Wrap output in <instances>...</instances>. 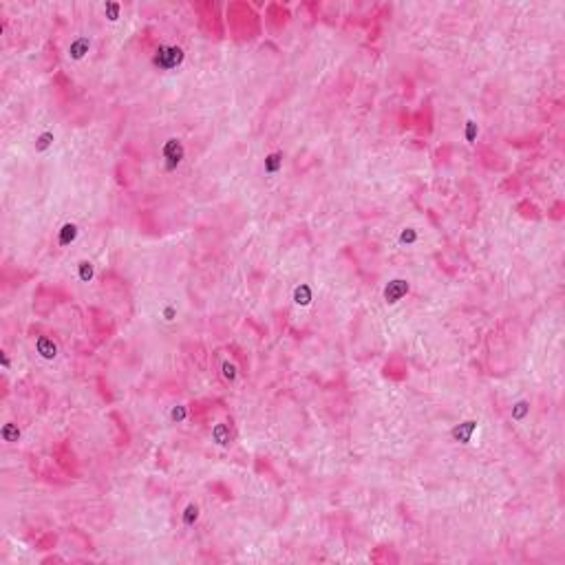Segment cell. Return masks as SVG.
Returning a JSON list of instances; mask_svg holds the SVG:
<instances>
[{
	"label": "cell",
	"mask_w": 565,
	"mask_h": 565,
	"mask_svg": "<svg viewBox=\"0 0 565 565\" xmlns=\"http://www.w3.org/2000/svg\"><path fill=\"white\" fill-rule=\"evenodd\" d=\"M38 349H40V353H42L44 358H53V355H56V345H53L51 340H47V338H42V340L38 342Z\"/></svg>",
	"instance_id": "obj_4"
},
{
	"label": "cell",
	"mask_w": 565,
	"mask_h": 565,
	"mask_svg": "<svg viewBox=\"0 0 565 565\" xmlns=\"http://www.w3.org/2000/svg\"><path fill=\"white\" fill-rule=\"evenodd\" d=\"M69 238H71V241L75 238V225H64V228H62V238H60V243H62V245L69 243Z\"/></svg>",
	"instance_id": "obj_6"
},
{
	"label": "cell",
	"mask_w": 565,
	"mask_h": 565,
	"mask_svg": "<svg viewBox=\"0 0 565 565\" xmlns=\"http://www.w3.org/2000/svg\"><path fill=\"white\" fill-rule=\"evenodd\" d=\"M84 49H89V42H86V40H78V42L71 47V53H73V58H82L84 56V53H82Z\"/></svg>",
	"instance_id": "obj_5"
},
{
	"label": "cell",
	"mask_w": 565,
	"mask_h": 565,
	"mask_svg": "<svg viewBox=\"0 0 565 565\" xmlns=\"http://www.w3.org/2000/svg\"><path fill=\"white\" fill-rule=\"evenodd\" d=\"M407 290H409V285L404 280H393V283H389V287H387V300L395 303V300H400L402 296L407 294Z\"/></svg>",
	"instance_id": "obj_2"
},
{
	"label": "cell",
	"mask_w": 565,
	"mask_h": 565,
	"mask_svg": "<svg viewBox=\"0 0 565 565\" xmlns=\"http://www.w3.org/2000/svg\"><path fill=\"white\" fill-rule=\"evenodd\" d=\"M166 157H173L170 159V168H173L175 164H179L181 161V155H183V148H181V144H179L177 139H170L168 141V146H166Z\"/></svg>",
	"instance_id": "obj_3"
},
{
	"label": "cell",
	"mask_w": 565,
	"mask_h": 565,
	"mask_svg": "<svg viewBox=\"0 0 565 565\" xmlns=\"http://www.w3.org/2000/svg\"><path fill=\"white\" fill-rule=\"evenodd\" d=\"M183 60V51L179 47H161L155 56V64L161 69H175Z\"/></svg>",
	"instance_id": "obj_1"
}]
</instances>
